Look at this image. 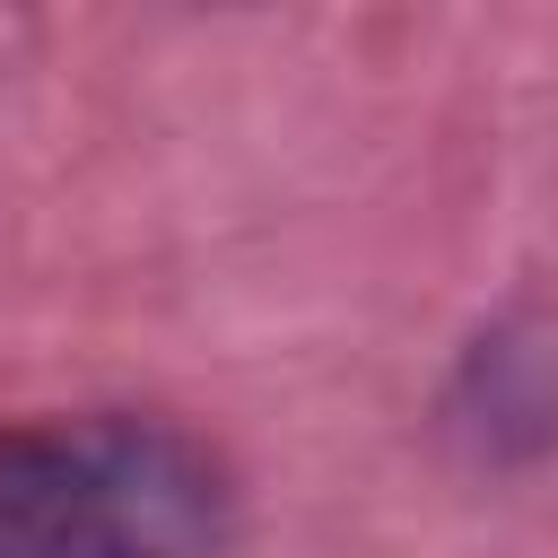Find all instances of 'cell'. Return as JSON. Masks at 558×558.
Masks as SVG:
<instances>
[{"mask_svg": "<svg viewBox=\"0 0 558 558\" xmlns=\"http://www.w3.org/2000/svg\"><path fill=\"white\" fill-rule=\"evenodd\" d=\"M227 462L148 410L0 427V558H227Z\"/></svg>", "mask_w": 558, "mask_h": 558, "instance_id": "obj_1", "label": "cell"}]
</instances>
